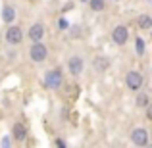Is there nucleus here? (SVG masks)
Here are the masks:
<instances>
[{
    "instance_id": "obj_1",
    "label": "nucleus",
    "mask_w": 152,
    "mask_h": 148,
    "mask_svg": "<svg viewBox=\"0 0 152 148\" xmlns=\"http://www.w3.org/2000/svg\"><path fill=\"white\" fill-rule=\"evenodd\" d=\"M41 85L45 87V89H48V90H60L62 85H64V71H62V67L56 66V67H52V69H48L45 73V77H42Z\"/></svg>"
},
{
    "instance_id": "obj_2",
    "label": "nucleus",
    "mask_w": 152,
    "mask_h": 148,
    "mask_svg": "<svg viewBox=\"0 0 152 148\" xmlns=\"http://www.w3.org/2000/svg\"><path fill=\"white\" fill-rule=\"evenodd\" d=\"M29 58L33 63H42L48 58V46L42 41H35L33 44L29 46Z\"/></svg>"
},
{
    "instance_id": "obj_3",
    "label": "nucleus",
    "mask_w": 152,
    "mask_h": 148,
    "mask_svg": "<svg viewBox=\"0 0 152 148\" xmlns=\"http://www.w3.org/2000/svg\"><path fill=\"white\" fill-rule=\"evenodd\" d=\"M23 29L19 25H14V23H10L6 29V33H4V41H6L8 46H18L23 42Z\"/></svg>"
},
{
    "instance_id": "obj_4",
    "label": "nucleus",
    "mask_w": 152,
    "mask_h": 148,
    "mask_svg": "<svg viewBox=\"0 0 152 148\" xmlns=\"http://www.w3.org/2000/svg\"><path fill=\"white\" fill-rule=\"evenodd\" d=\"M129 141H131V144H135L139 148H145V146L150 144V135L145 127H135L129 135Z\"/></svg>"
},
{
    "instance_id": "obj_5",
    "label": "nucleus",
    "mask_w": 152,
    "mask_h": 148,
    "mask_svg": "<svg viewBox=\"0 0 152 148\" xmlns=\"http://www.w3.org/2000/svg\"><path fill=\"white\" fill-rule=\"evenodd\" d=\"M142 85H145V75L141 71H137V69L127 71V75H125V87L127 89L137 93L139 89H142Z\"/></svg>"
},
{
    "instance_id": "obj_6",
    "label": "nucleus",
    "mask_w": 152,
    "mask_h": 148,
    "mask_svg": "<svg viewBox=\"0 0 152 148\" xmlns=\"http://www.w3.org/2000/svg\"><path fill=\"white\" fill-rule=\"evenodd\" d=\"M10 137L14 139V142H25L29 137V129L23 121H14L10 129Z\"/></svg>"
},
{
    "instance_id": "obj_7",
    "label": "nucleus",
    "mask_w": 152,
    "mask_h": 148,
    "mask_svg": "<svg viewBox=\"0 0 152 148\" xmlns=\"http://www.w3.org/2000/svg\"><path fill=\"white\" fill-rule=\"evenodd\" d=\"M127 41H129V29H127V25H115L114 29H112V42H114L115 46H123L127 44Z\"/></svg>"
},
{
    "instance_id": "obj_8",
    "label": "nucleus",
    "mask_w": 152,
    "mask_h": 148,
    "mask_svg": "<svg viewBox=\"0 0 152 148\" xmlns=\"http://www.w3.org/2000/svg\"><path fill=\"white\" fill-rule=\"evenodd\" d=\"M67 71H69V75H73V77H79V75L85 71V60L79 54L69 56V60H67Z\"/></svg>"
},
{
    "instance_id": "obj_9",
    "label": "nucleus",
    "mask_w": 152,
    "mask_h": 148,
    "mask_svg": "<svg viewBox=\"0 0 152 148\" xmlns=\"http://www.w3.org/2000/svg\"><path fill=\"white\" fill-rule=\"evenodd\" d=\"M45 33H46L45 23L37 21V23H33V25L29 27V31H27V39H29L31 42H35V41H42V39H45Z\"/></svg>"
},
{
    "instance_id": "obj_10",
    "label": "nucleus",
    "mask_w": 152,
    "mask_h": 148,
    "mask_svg": "<svg viewBox=\"0 0 152 148\" xmlns=\"http://www.w3.org/2000/svg\"><path fill=\"white\" fill-rule=\"evenodd\" d=\"M93 66H94V69H96L98 73H106V71L112 67V60L108 58V56H96V58L93 60Z\"/></svg>"
},
{
    "instance_id": "obj_11",
    "label": "nucleus",
    "mask_w": 152,
    "mask_h": 148,
    "mask_svg": "<svg viewBox=\"0 0 152 148\" xmlns=\"http://www.w3.org/2000/svg\"><path fill=\"white\" fill-rule=\"evenodd\" d=\"M15 15H18V12H15V8L12 6V4H4V6H2V12H0V17H2V21L6 23V25L14 23Z\"/></svg>"
},
{
    "instance_id": "obj_12",
    "label": "nucleus",
    "mask_w": 152,
    "mask_h": 148,
    "mask_svg": "<svg viewBox=\"0 0 152 148\" xmlns=\"http://www.w3.org/2000/svg\"><path fill=\"white\" fill-rule=\"evenodd\" d=\"M150 104V94L146 93V90L139 89L137 93H135V106L139 108V110H142L145 106H148Z\"/></svg>"
},
{
    "instance_id": "obj_13",
    "label": "nucleus",
    "mask_w": 152,
    "mask_h": 148,
    "mask_svg": "<svg viewBox=\"0 0 152 148\" xmlns=\"http://www.w3.org/2000/svg\"><path fill=\"white\" fill-rule=\"evenodd\" d=\"M137 27L141 31H150L152 29V15L150 14H141L137 17Z\"/></svg>"
},
{
    "instance_id": "obj_14",
    "label": "nucleus",
    "mask_w": 152,
    "mask_h": 148,
    "mask_svg": "<svg viewBox=\"0 0 152 148\" xmlns=\"http://www.w3.org/2000/svg\"><path fill=\"white\" fill-rule=\"evenodd\" d=\"M133 50H135V54L139 56V58H142V56L146 54V41L142 37H135V41H133Z\"/></svg>"
},
{
    "instance_id": "obj_15",
    "label": "nucleus",
    "mask_w": 152,
    "mask_h": 148,
    "mask_svg": "<svg viewBox=\"0 0 152 148\" xmlns=\"http://www.w3.org/2000/svg\"><path fill=\"white\" fill-rule=\"evenodd\" d=\"M87 4L93 12H104V8H106V0H87Z\"/></svg>"
},
{
    "instance_id": "obj_16",
    "label": "nucleus",
    "mask_w": 152,
    "mask_h": 148,
    "mask_svg": "<svg viewBox=\"0 0 152 148\" xmlns=\"http://www.w3.org/2000/svg\"><path fill=\"white\" fill-rule=\"evenodd\" d=\"M67 33H69V37L71 39H81V35H83V31H81V25H77V23H69V27H67Z\"/></svg>"
},
{
    "instance_id": "obj_17",
    "label": "nucleus",
    "mask_w": 152,
    "mask_h": 148,
    "mask_svg": "<svg viewBox=\"0 0 152 148\" xmlns=\"http://www.w3.org/2000/svg\"><path fill=\"white\" fill-rule=\"evenodd\" d=\"M56 27H58V31H67V27H69V21H67L66 15H60L58 21H56Z\"/></svg>"
},
{
    "instance_id": "obj_18",
    "label": "nucleus",
    "mask_w": 152,
    "mask_h": 148,
    "mask_svg": "<svg viewBox=\"0 0 152 148\" xmlns=\"http://www.w3.org/2000/svg\"><path fill=\"white\" fill-rule=\"evenodd\" d=\"M0 146H4V148H10V146H14V139H12L10 135L2 137V141H0Z\"/></svg>"
},
{
    "instance_id": "obj_19",
    "label": "nucleus",
    "mask_w": 152,
    "mask_h": 148,
    "mask_svg": "<svg viewBox=\"0 0 152 148\" xmlns=\"http://www.w3.org/2000/svg\"><path fill=\"white\" fill-rule=\"evenodd\" d=\"M54 146H58V148H66V146H67L66 139H56V141H54Z\"/></svg>"
},
{
    "instance_id": "obj_20",
    "label": "nucleus",
    "mask_w": 152,
    "mask_h": 148,
    "mask_svg": "<svg viewBox=\"0 0 152 148\" xmlns=\"http://www.w3.org/2000/svg\"><path fill=\"white\" fill-rule=\"evenodd\" d=\"M142 110H145V115H146V119H152V106H150V104H148V106H145Z\"/></svg>"
},
{
    "instance_id": "obj_21",
    "label": "nucleus",
    "mask_w": 152,
    "mask_h": 148,
    "mask_svg": "<svg viewBox=\"0 0 152 148\" xmlns=\"http://www.w3.org/2000/svg\"><path fill=\"white\" fill-rule=\"evenodd\" d=\"M79 2H81V4H87V0H79Z\"/></svg>"
},
{
    "instance_id": "obj_22",
    "label": "nucleus",
    "mask_w": 152,
    "mask_h": 148,
    "mask_svg": "<svg viewBox=\"0 0 152 148\" xmlns=\"http://www.w3.org/2000/svg\"><path fill=\"white\" fill-rule=\"evenodd\" d=\"M145 2H146V4H150V2H152V0H145Z\"/></svg>"
},
{
    "instance_id": "obj_23",
    "label": "nucleus",
    "mask_w": 152,
    "mask_h": 148,
    "mask_svg": "<svg viewBox=\"0 0 152 148\" xmlns=\"http://www.w3.org/2000/svg\"><path fill=\"white\" fill-rule=\"evenodd\" d=\"M114 2H119V0H114Z\"/></svg>"
}]
</instances>
